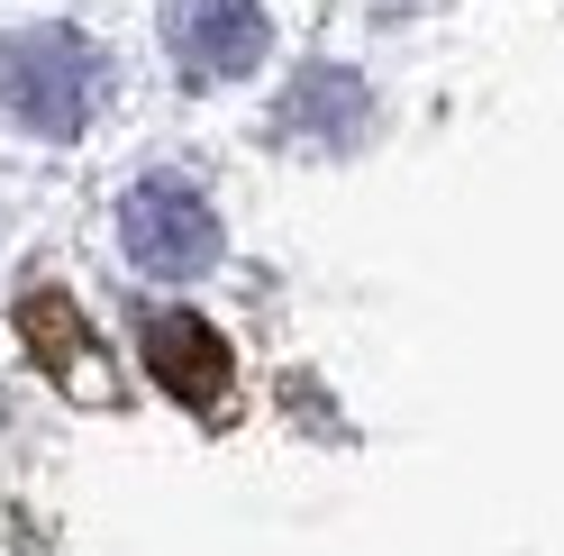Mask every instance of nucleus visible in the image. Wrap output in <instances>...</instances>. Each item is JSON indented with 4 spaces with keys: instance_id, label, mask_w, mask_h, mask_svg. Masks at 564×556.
I'll return each instance as SVG.
<instances>
[{
    "instance_id": "20e7f679",
    "label": "nucleus",
    "mask_w": 564,
    "mask_h": 556,
    "mask_svg": "<svg viewBox=\"0 0 564 556\" xmlns=\"http://www.w3.org/2000/svg\"><path fill=\"white\" fill-rule=\"evenodd\" d=\"M147 365H155V384L173 402H192V410L228 402V346H219L209 320H192V310H155L147 320Z\"/></svg>"
},
{
    "instance_id": "f257e3e1",
    "label": "nucleus",
    "mask_w": 564,
    "mask_h": 556,
    "mask_svg": "<svg viewBox=\"0 0 564 556\" xmlns=\"http://www.w3.org/2000/svg\"><path fill=\"white\" fill-rule=\"evenodd\" d=\"M110 100V64L74 28H19L0 46V110L37 137H83Z\"/></svg>"
},
{
    "instance_id": "39448f33",
    "label": "nucleus",
    "mask_w": 564,
    "mask_h": 556,
    "mask_svg": "<svg viewBox=\"0 0 564 556\" xmlns=\"http://www.w3.org/2000/svg\"><path fill=\"white\" fill-rule=\"evenodd\" d=\"M373 119V92L346 74V64H319V74H301L292 92H282V128L292 137H328V147H346Z\"/></svg>"
},
{
    "instance_id": "423d86ee",
    "label": "nucleus",
    "mask_w": 564,
    "mask_h": 556,
    "mask_svg": "<svg viewBox=\"0 0 564 556\" xmlns=\"http://www.w3.org/2000/svg\"><path fill=\"white\" fill-rule=\"evenodd\" d=\"M19 329H28V346H37V356H46V365H55L74 393L110 402V365L91 356V329H83V320H74V310H64L55 292H37V301H28V310H19Z\"/></svg>"
},
{
    "instance_id": "f03ea898",
    "label": "nucleus",
    "mask_w": 564,
    "mask_h": 556,
    "mask_svg": "<svg viewBox=\"0 0 564 556\" xmlns=\"http://www.w3.org/2000/svg\"><path fill=\"white\" fill-rule=\"evenodd\" d=\"M119 247L137 274H155V284H183L219 256V211L183 183V173H147L128 201H119Z\"/></svg>"
},
{
    "instance_id": "7ed1b4c3",
    "label": "nucleus",
    "mask_w": 564,
    "mask_h": 556,
    "mask_svg": "<svg viewBox=\"0 0 564 556\" xmlns=\"http://www.w3.org/2000/svg\"><path fill=\"white\" fill-rule=\"evenodd\" d=\"M264 0H173V55L192 83H237L264 55Z\"/></svg>"
}]
</instances>
